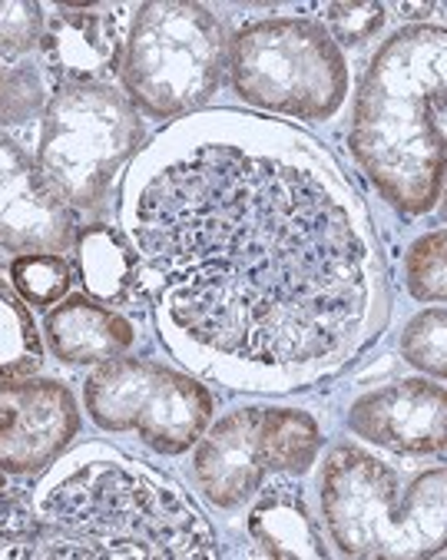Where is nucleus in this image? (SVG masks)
<instances>
[{
  "label": "nucleus",
  "instance_id": "1",
  "mask_svg": "<svg viewBox=\"0 0 447 560\" xmlns=\"http://www.w3.org/2000/svg\"><path fill=\"white\" fill-rule=\"evenodd\" d=\"M123 222L163 342L239 392H305L388 325L375 222L308 133L233 109L137 153Z\"/></svg>",
  "mask_w": 447,
  "mask_h": 560
},
{
  "label": "nucleus",
  "instance_id": "2",
  "mask_svg": "<svg viewBox=\"0 0 447 560\" xmlns=\"http://www.w3.org/2000/svg\"><path fill=\"white\" fill-rule=\"evenodd\" d=\"M40 550L50 560H209L205 514L143 465L90 444L44 485Z\"/></svg>",
  "mask_w": 447,
  "mask_h": 560
},
{
  "label": "nucleus",
  "instance_id": "10",
  "mask_svg": "<svg viewBox=\"0 0 447 560\" xmlns=\"http://www.w3.org/2000/svg\"><path fill=\"white\" fill-rule=\"evenodd\" d=\"M70 388L47 378H0V471L37 475L77 438Z\"/></svg>",
  "mask_w": 447,
  "mask_h": 560
},
{
  "label": "nucleus",
  "instance_id": "23",
  "mask_svg": "<svg viewBox=\"0 0 447 560\" xmlns=\"http://www.w3.org/2000/svg\"><path fill=\"white\" fill-rule=\"evenodd\" d=\"M408 292L417 302H444V233L421 236L408 253Z\"/></svg>",
  "mask_w": 447,
  "mask_h": 560
},
{
  "label": "nucleus",
  "instance_id": "25",
  "mask_svg": "<svg viewBox=\"0 0 447 560\" xmlns=\"http://www.w3.org/2000/svg\"><path fill=\"white\" fill-rule=\"evenodd\" d=\"M0 491H4V471H0Z\"/></svg>",
  "mask_w": 447,
  "mask_h": 560
},
{
  "label": "nucleus",
  "instance_id": "7",
  "mask_svg": "<svg viewBox=\"0 0 447 560\" xmlns=\"http://www.w3.org/2000/svg\"><path fill=\"white\" fill-rule=\"evenodd\" d=\"M226 70L243 103L305 124L331 120L349 93L342 47L305 18L246 24L230 40Z\"/></svg>",
  "mask_w": 447,
  "mask_h": 560
},
{
  "label": "nucleus",
  "instance_id": "19",
  "mask_svg": "<svg viewBox=\"0 0 447 560\" xmlns=\"http://www.w3.org/2000/svg\"><path fill=\"white\" fill-rule=\"evenodd\" d=\"M40 550V514L27 491H0V557L34 560Z\"/></svg>",
  "mask_w": 447,
  "mask_h": 560
},
{
  "label": "nucleus",
  "instance_id": "8",
  "mask_svg": "<svg viewBox=\"0 0 447 560\" xmlns=\"http://www.w3.org/2000/svg\"><path fill=\"white\" fill-rule=\"evenodd\" d=\"M315 418L292 408H239L196 452V481L215 508L246 504L272 475L302 478L318 458Z\"/></svg>",
  "mask_w": 447,
  "mask_h": 560
},
{
  "label": "nucleus",
  "instance_id": "12",
  "mask_svg": "<svg viewBox=\"0 0 447 560\" xmlns=\"http://www.w3.org/2000/svg\"><path fill=\"white\" fill-rule=\"evenodd\" d=\"M444 388L424 378H401L362 395L349 411V428L395 455L444 452Z\"/></svg>",
  "mask_w": 447,
  "mask_h": 560
},
{
  "label": "nucleus",
  "instance_id": "15",
  "mask_svg": "<svg viewBox=\"0 0 447 560\" xmlns=\"http://www.w3.org/2000/svg\"><path fill=\"white\" fill-rule=\"evenodd\" d=\"M256 494L259 501L249 514V534L262 547V553L279 560H318L328 553L308 514L305 494L292 481V475L266 478L262 491Z\"/></svg>",
  "mask_w": 447,
  "mask_h": 560
},
{
  "label": "nucleus",
  "instance_id": "20",
  "mask_svg": "<svg viewBox=\"0 0 447 560\" xmlns=\"http://www.w3.org/2000/svg\"><path fill=\"white\" fill-rule=\"evenodd\" d=\"M444 308H424L417 312L404 335H401V355L404 362H411L414 369L431 372L434 378L447 375V355H444Z\"/></svg>",
  "mask_w": 447,
  "mask_h": 560
},
{
  "label": "nucleus",
  "instance_id": "18",
  "mask_svg": "<svg viewBox=\"0 0 447 560\" xmlns=\"http://www.w3.org/2000/svg\"><path fill=\"white\" fill-rule=\"evenodd\" d=\"M11 282L17 289V295L27 305L37 308H54L57 302H63V295L70 292L73 282V269L67 266L63 256L57 253H31V256H17L11 266Z\"/></svg>",
  "mask_w": 447,
  "mask_h": 560
},
{
  "label": "nucleus",
  "instance_id": "21",
  "mask_svg": "<svg viewBox=\"0 0 447 560\" xmlns=\"http://www.w3.org/2000/svg\"><path fill=\"white\" fill-rule=\"evenodd\" d=\"M44 100H47V93H44L37 70L8 67L4 57H0V127L27 124L47 106Z\"/></svg>",
  "mask_w": 447,
  "mask_h": 560
},
{
  "label": "nucleus",
  "instance_id": "4",
  "mask_svg": "<svg viewBox=\"0 0 447 560\" xmlns=\"http://www.w3.org/2000/svg\"><path fill=\"white\" fill-rule=\"evenodd\" d=\"M325 527L349 557H440L447 544V475L431 468L408 488L358 444H334L321 465Z\"/></svg>",
  "mask_w": 447,
  "mask_h": 560
},
{
  "label": "nucleus",
  "instance_id": "24",
  "mask_svg": "<svg viewBox=\"0 0 447 560\" xmlns=\"http://www.w3.org/2000/svg\"><path fill=\"white\" fill-rule=\"evenodd\" d=\"M325 18H328V27L334 34L331 37L334 44L358 47L381 31L385 8L381 4H328Z\"/></svg>",
  "mask_w": 447,
  "mask_h": 560
},
{
  "label": "nucleus",
  "instance_id": "3",
  "mask_svg": "<svg viewBox=\"0 0 447 560\" xmlns=\"http://www.w3.org/2000/svg\"><path fill=\"white\" fill-rule=\"evenodd\" d=\"M444 27H404L368 63L349 147L404 215L431 212L444 186Z\"/></svg>",
  "mask_w": 447,
  "mask_h": 560
},
{
  "label": "nucleus",
  "instance_id": "5",
  "mask_svg": "<svg viewBox=\"0 0 447 560\" xmlns=\"http://www.w3.org/2000/svg\"><path fill=\"white\" fill-rule=\"evenodd\" d=\"M230 40L202 4H140L123 47V90L153 120H179L202 109L226 73Z\"/></svg>",
  "mask_w": 447,
  "mask_h": 560
},
{
  "label": "nucleus",
  "instance_id": "6",
  "mask_svg": "<svg viewBox=\"0 0 447 560\" xmlns=\"http://www.w3.org/2000/svg\"><path fill=\"white\" fill-rule=\"evenodd\" d=\"M143 120L130 96L109 83L57 86L44 106L37 170L77 215L103 206L114 176L140 153Z\"/></svg>",
  "mask_w": 447,
  "mask_h": 560
},
{
  "label": "nucleus",
  "instance_id": "16",
  "mask_svg": "<svg viewBox=\"0 0 447 560\" xmlns=\"http://www.w3.org/2000/svg\"><path fill=\"white\" fill-rule=\"evenodd\" d=\"M77 276L86 299L99 305H123L140 292V256L114 226H86L73 240Z\"/></svg>",
  "mask_w": 447,
  "mask_h": 560
},
{
  "label": "nucleus",
  "instance_id": "17",
  "mask_svg": "<svg viewBox=\"0 0 447 560\" xmlns=\"http://www.w3.org/2000/svg\"><path fill=\"white\" fill-rule=\"evenodd\" d=\"M44 365V346L27 302L0 269V378H31Z\"/></svg>",
  "mask_w": 447,
  "mask_h": 560
},
{
  "label": "nucleus",
  "instance_id": "22",
  "mask_svg": "<svg viewBox=\"0 0 447 560\" xmlns=\"http://www.w3.org/2000/svg\"><path fill=\"white\" fill-rule=\"evenodd\" d=\"M47 18L34 0H4L0 4V57L17 60L31 47H40Z\"/></svg>",
  "mask_w": 447,
  "mask_h": 560
},
{
  "label": "nucleus",
  "instance_id": "11",
  "mask_svg": "<svg viewBox=\"0 0 447 560\" xmlns=\"http://www.w3.org/2000/svg\"><path fill=\"white\" fill-rule=\"evenodd\" d=\"M77 240V212L67 209L40 179L37 160L0 133V249L67 253Z\"/></svg>",
  "mask_w": 447,
  "mask_h": 560
},
{
  "label": "nucleus",
  "instance_id": "9",
  "mask_svg": "<svg viewBox=\"0 0 447 560\" xmlns=\"http://www.w3.org/2000/svg\"><path fill=\"white\" fill-rule=\"evenodd\" d=\"M90 418L103 431H137L153 452L183 455L212 421V395L186 372L114 359L103 362L83 385Z\"/></svg>",
  "mask_w": 447,
  "mask_h": 560
},
{
  "label": "nucleus",
  "instance_id": "13",
  "mask_svg": "<svg viewBox=\"0 0 447 560\" xmlns=\"http://www.w3.org/2000/svg\"><path fill=\"white\" fill-rule=\"evenodd\" d=\"M123 8H57L47 18L40 54L57 86L103 83L123 63Z\"/></svg>",
  "mask_w": 447,
  "mask_h": 560
},
{
  "label": "nucleus",
  "instance_id": "14",
  "mask_svg": "<svg viewBox=\"0 0 447 560\" xmlns=\"http://www.w3.org/2000/svg\"><path fill=\"white\" fill-rule=\"evenodd\" d=\"M44 331L50 352L67 365L114 362L123 359L137 342V328L130 318L86 295H70L60 305H54L47 312Z\"/></svg>",
  "mask_w": 447,
  "mask_h": 560
}]
</instances>
